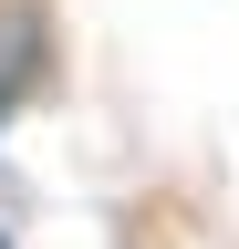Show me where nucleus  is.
Returning <instances> with one entry per match:
<instances>
[{
	"label": "nucleus",
	"mask_w": 239,
	"mask_h": 249,
	"mask_svg": "<svg viewBox=\"0 0 239 249\" xmlns=\"http://www.w3.org/2000/svg\"><path fill=\"white\" fill-rule=\"evenodd\" d=\"M32 42H42L32 21H11V11H0V104H11V93H21V83L42 73V62H32Z\"/></svg>",
	"instance_id": "f257e3e1"
},
{
	"label": "nucleus",
	"mask_w": 239,
	"mask_h": 249,
	"mask_svg": "<svg viewBox=\"0 0 239 249\" xmlns=\"http://www.w3.org/2000/svg\"><path fill=\"white\" fill-rule=\"evenodd\" d=\"M0 249H11V239H0Z\"/></svg>",
	"instance_id": "f03ea898"
}]
</instances>
